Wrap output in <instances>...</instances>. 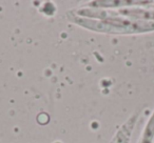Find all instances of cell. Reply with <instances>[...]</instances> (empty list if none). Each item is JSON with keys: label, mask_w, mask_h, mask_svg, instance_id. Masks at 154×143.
I'll list each match as a JSON object with an SVG mask.
<instances>
[{"label": "cell", "mask_w": 154, "mask_h": 143, "mask_svg": "<svg viewBox=\"0 0 154 143\" xmlns=\"http://www.w3.org/2000/svg\"><path fill=\"white\" fill-rule=\"evenodd\" d=\"M68 19L71 22L92 32L103 34L133 35L154 32V22L143 20H133L125 17H105L101 19L79 17L68 12Z\"/></svg>", "instance_id": "cell-1"}, {"label": "cell", "mask_w": 154, "mask_h": 143, "mask_svg": "<svg viewBox=\"0 0 154 143\" xmlns=\"http://www.w3.org/2000/svg\"><path fill=\"white\" fill-rule=\"evenodd\" d=\"M137 119V115H133L117 132L116 136L114 137L115 143H130V138L132 135V130L134 128L135 122Z\"/></svg>", "instance_id": "cell-2"}, {"label": "cell", "mask_w": 154, "mask_h": 143, "mask_svg": "<svg viewBox=\"0 0 154 143\" xmlns=\"http://www.w3.org/2000/svg\"><path fill=\"white\" fill-rule=\"evenodd\" d=\"M138 143H154V111L143 127Z\"/></svg>", "instance_id": "cell-3"}]
</instances>
